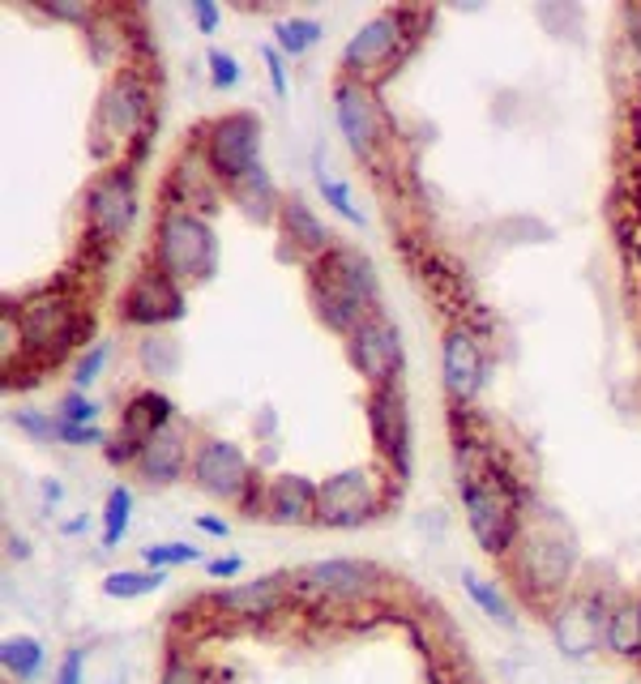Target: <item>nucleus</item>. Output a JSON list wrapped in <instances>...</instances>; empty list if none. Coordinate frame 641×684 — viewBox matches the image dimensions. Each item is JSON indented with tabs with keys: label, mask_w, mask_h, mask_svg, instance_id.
<instances>
[{
	"label": "nucleus",
	"mask_w": 641,
	"mask_h": 684,
	"mask_svg": "<svg viewBox=\"0 0 641 684\" xmlns=\"http://www.w3.org/2000/svg\"><path fill=\"white\" fill-rule=\"evenodd\" d=\"M458 487H462V505H466V523L471 535L480 539L487 557H501L514 548L518 539V483L509 480L487 453L475 445L458 449Z\"/></svg>",
	"instance_id": "nucleus-1"
},
{
	"label": "nucleus",
	"mask_w": 641,
	"mask_h": 684,
	"mask_svg": "<svg viewBox=\"0 0 641 684\" xmlns=\"http://www.w3.org/2000/svg\"><path fill=\"white\" fill-rule=\"evenodd\" d=\"M376 300V279L360 248H329L313 270V304L329 329H356Z\"/></svg>",
	"instance_id": "nucleus-2"
},
{
	"label": "nucleus",
	"mask_w": 641,
	"mask_h": 684,
	"mask_svg": "<svg viewBox=\"0 0 641 684\" xmlns=\"http://www.w3.org/2000/svg\"><path fill=\"white\" fill-rule=\"evenodd\" d=\"M218 266V240L193 210H171L159 227V274L171 282H205Z\"/></svg>",
	"instance_id": "nucleus-3"
},
{
	"label": "nucleus",
	"mask_w": 641,
	"mask_h": 684,
	"mask_svg": "<svg viewBox=\"0 0 641 684\" xmlns=\"http://www.w3.org/2000/svg\"><path fill=\"white\" fill-rule=\"evenodd\" d=\"M210 167L232 189L261 167V121L252 112H232L210 128Z\"/></svg>",
	"instance_id": "nucleus-4"
},
{
	"label": "nucleus",
	"mask_w": 641,
	"mask_h": 684,
	"mask_svg": "<svg viewBox=\"0 0 641 684\" xmlns=\"http://www.w3.org/2000/svg\"><path fill=\"white\" fill-rule=\"evenodd\" d=\"M376 514V492L368 471L351 467V471H338L320 483L317 496V523L325 526H360Z\"/></svg>",
	"instance_id": "nucleus-5"
},
{
	"label": "nucleus",
	"mask_w": 641,
	"mask_h": 684,
	"mask_svg": "<svg viewBox=\"0 0 641 684\" xmlns=\"http://www.w3.org/2000/svg\"><path fill=\"white\" fill-rule=\"evenodd\" d=\"M351 360H356V368H360L376 390L390 385L402 368L398 329L385 322V317H363V322L351 329Z\"/></svg>",
	"instance_id": "nucleus-6"
},
{
	"label": "nucleus",
	"mask_w": 641,
	"mask_h": 684,
	"mask_svg": "<svg viewBox=\"0 0 641 684\" xmlns=\"http://www.w3.org/2000/svg\"><path fill=\"white\" fill-rule=\"evenodd\" d=\"M334 112H338V128H342L347 146H351L360 159H372V150H376V142H381V108H376L372 90L356 78L338 81V90H334Z\"/></svg>",
	"instance_id": "nucleus-7"
},
{
	"label": "nucleus",
	"mask_w": 641,
	"mask_h": 684,
	"mask_svg": "<svg viewBox=\"0 0 641 684\" xmlns=\"http://www.w3.org/2000/svg\"><path fill=\"white\" fill-rule=\"evenodd\" d=\"M193 480L223 501H236L248 487V458L232 441H201L193 453Z\"/></svg>",
	"instance_id": "nucleus-8"
},
{
	"label": "nucleus",
	"mask_w": 641,
	"mask_h": 684,
	"mask_svg": "<svg viewBox=\"0 0 641 684\" xmlns=\"http://www.w3.org/2000/svg\"><path fill=\"white\" fill-rule=\"evenodd\" d=\"M402 22L406 13H376L372 22H363L360 31L342 47V65L351 74H376L394 60V47L402 40Z\"/></svg>",
	"instance_id": "nucleus-9"
},
{
	"label": "nucleus",
	"mask_w": 641,
	"mask_h": 684,
	"mask_svg": "<svg viewBox=\"0 0 641 684\" xmlns=\"http://www.w3.org/2000/svg\"><path fill=\"white\" fill-rule=\"evenodd\" d=\"M124 317L137 325H162L184 317V295L180 282H171L167 274H142L124 291Z\"/></svg>",
	"instance_id": "nucleus-10"
},
{
	"label": "nucleus",
	"mask_w": 641,
	"mask_h": 684,
	"mask_svg": "<svg viewBox=\"0 0 641 684\" xmlns=\"http://www.w3.org/2000/svg\"><path fill=\"white\" fill-rule=\"evenodd\" d=\"M445 390L453 403H471L483 385V351L471 329H449L441 347Z\"/></svg>",
	"instance_id": "nucleus-11"
},
{
	"label": "nucleus",
	"mask_w": 641,
	"mask_h": 684,
	"mask_svg": "<svg viewBox=\"0 0 641 684\" xmlns=\"http://www.w3.org/2000/svg\"><path fill=\"white\" fill-rule=\"evenodd\" d=\"M133 214H137V193H133V180L124 171L103 176L90 189V223H94L99 236H108V240L124 236L128 223H133Z\"/></svg>",
	"instance_id": "nucleus-12"
},
{
	"label": "nucleus",
	"mask_w": 641,
	"mask_h": 684,
	"mask_svg": "<svg viewBox=\"0 0 641 684\" xmlns=\"http://www.w3.org/2000/svg\"><path fill=\"white\" fill-rule=\"evenodd\" d=\"M22 325H26V343L35 351H65V347H74V334H78L74 309L65 300H56V295L31 300L26 313H22Z\"/></svg>",
	"instance_id": "nucleus-13"
},
{
	"label": "nucleus",
	"mask_w": 641,
	"mask_h": 684,
	"mask_svg": "<svg viewBox=\"0 0 641 684\" xmlns=\"http://www.w3.org/2000/svg\"><path fill=\"white\" fill-rule=\"evenodd\" d=\"M304 591L329 595V599H360L372 591V569L360 561H317L300 573Z\"/></svg>",
	"instance_id": "nucleus-14"
},
{
	"label": "nucleus",
	"mask_w": 641,
	"mask_h": 684,
	"mask_svg": "<svg viewBox=\"0 0 641 684\" xmlns=\"http://www.w3.org/2000/svg\"><path fill=\"white\" fill-rule=\"evenodd\" d=\"M368 406H372L368 419H372V437H376V445L398 462V471H406V441H411V428H406L402 394L394 390V385H381Z\"/></svg>",
	"instance_id": "nucleus-15"
},
{
	"label": "nucleus",
	"mask_w": 641,
	"mask_h": 684,
	"mask_svg": "<svg viewBox=\"0 0 641 684\" xmlns=\"http://www.w3.org/2000/svg\"><path fill=\"white\" fill-rule=\"evenodd\" d=\"M317 496L320 487L304 475H279L266 492V509L270 518L282 526H304L317 518Z\"/></svg>",
	"instance_id": "nucleus-16"
},
{
	"label": "nucleus",
	"mask_w": 641,
	"mask_h": 684,
	"mask_svg": "<svg viewBox=\"0 0 641 684\" xmlns=\"http://www.w3.org/2000/svg\"><path fill=\"white\" fill-rule=\"evenodd\" d=\"M171 424H176V406L167 403L162 394H155V390H146V394H137L128 403V411H124L121 445H128L142 458V445L150 441V437H159L162 428H171Z\"/></svg>",
	"instance_id": "nucleus-17"
},
{
	"label": "nucleus",
	"mask_w": 641,
	"mask_h": 684,
	"mask_svg": "<svg viewBox=\"0 0 641 684\" xmlns=\"http://www.w3.org/2000/svg\"><path fill=\"white\" fill-rule=\"evenodd\" d=\"M607 620L611 616L595 612L591 604H569L561 612V620H556V642H561L564 654L582 659V654H591L599 646V638L607 642Z\"/></svg>",
	"instance_id": "nucleus-18"
},
{
	"label": "nucleus",
	"mask_w": 641,
	"mask_h": 684,
	"mask_svg": "<svg viewBox=\"0 0 641 684\" xmlns=\"http://www.w3.org/2000/svg\"><path fill=\"white\" fill-rule=\"evenodd\" d=\"M137 462H142V471L155 483L180 480V471H184V462H189V445H184L180 424L162 428L159 437H150V441L142 445V458H137Z\"/></svg>",
	"instance_id": "nucleus-19"
},
{
	"label": "nucleus",
	"mask_w": 641,
	"mask_h": 684,
	"mask_svg": "<svg viewBox=\"0 0 641 684\" xmlns=\"http://www.w3.org/2000/svg\"><path fill=\"white\" fill-rule=\"evenodd\" d=\"M99 121L112 124V133L116 137H128L137 124L146 121V90L137 86L133 78H121L108 86V94H103V108H99Z\"/></svg>",
	"instance_id": "nucleus-20"
},
{
	"label": "nucleus",
	"mask_w": 641,
	"mask_h": 684,
	"mask_svg": "<svg viewBox=\"0 0 641 684\" xmlns=\"http://www.w3.org/2000/svg\"><path fill=\"white\" fill-rule=\"evenodd\" d=\"M218 607L236 612V616H270L282 607V578H257L218 595Z\"/></svg>",
	"instance_id": "nucleus-21"
},
{
	"label": "nucleus",
	"mask_w": 641,
	"mask_h": 684,
	"mask_svg": "<svg viewBox=\"0 0 641 684\" xmlns=\"http://www.w3.org/2000/svg\"><path fill=\"white\" fill-rule=\"evenodd\" d=\"M282 227H286V240H295L300 248H308V253H329V248H334V244H329L334 236L320 227L313 205L300 202V198L282 202Z\"/></svg>",
	"instance_id": "nucleus-22"
},
{
	"label": "nucleus",
	"mask_w": 641,
	"mask_h": 684,
	"mask_svg": "<svg viewBox=\"0 0 641 684\" xmlns=\"http://www.w3.org/2000/svg\"><path fill=\"white\" fill-rule=\"evenodd\" d=\"M320 22L317 18H282V22H274V47H279L282 56H304V52H313L320 43Z\"/></svg>",
	"instance_id": "nucleus-23"
},
{
	"label": "nucleus",
	"mask_w": 641,
	"mask_h": 684,
	"mask_svg": "<svg viewBox=\"0 0 641 684\" xmlns=\"http://www.w3.org/2000/svg\"><path fill=\"white\" fill-rule=\"evenodd\" d=\"M162 582H167L162 569H146V573L121 569V573H108V578H103V595H108V599H146V595L159 591Z\"/></svg>",
	"instance_id": "nucleus-24"
},
{
	"label": "nucleus",
	"mask_w": 641,
	"mask_h": 684,
	"mask_svg": "<svg viewBox=\"0 0 641 684\" xmlns=\"http://www.w3.org/2000/svg\"><path fill=\"white\" fill-rule=\"evenodd\" d=\"M0 663H4V672L13 676V681H35L43 672V646L35 638H4L0 646Z\"/></svg>",
	"instance_id": "nucleus-25"
},
{
	"label": "nucleus",
	"mask_w": 641,
	"mask_h": 684,
	"mask_svg": "<svg viewBox=\"0 0 641 684\" xmlns=\"http://www.w3.org/2000/svg\"><path fill=\"white\" fill-rule=\"evenodd\" d=\"M232 193H236V202L244 205V214H248V218H261V223L270 218V205L279 202V193H274V184H270L266 167H257L252 176H244Z\"/></svg>",
	"instance_id": "nucleus-26"
},
{
	"label": "nucleus",
	"mask_w": 641,
	"mask_h": 684,
	"mask_svg": "<svg viewBox=\"0 0 641 684\" xmlns=\"http://www.w3.org/2000/svg\"><path fill=\"white\" fill-rule=\"evenodd\" d=\"M607 646L616 654H638L641 650V604H625L607 620Z\"/></svg>",
	"instance_id": "nucleus-27"
},
{
	"label": "nucleus",
	"mask_w": 641,
	"mask_h": 684,
	"mask_svg": "<svg viewBox=\"0 0 641 684\" xmlns=\"http://www.w3.org/2000/svg\"><path fill=\"white\" fill-rule=\"evenodd\" d=\"M133 523V487L116 483L108 492V505H103V548H116Z\"/></svg>",
	"instance_id": "nucleus-28"
},
{
	"label": "nucleus",
	"mask_w": 641,
	"mask_h": 684,
	"mask_svg": "<svg viewBox=\"0 0 641 684\" xmlns=\"http://www.w3.org/2000/svg\"><path fill=\"white\" fill-rule=\"evenodd\" d=\"M462 586H466V595L480 604L483 616H492L496 625H505V629H514V607H509V599L492 586V582H483V578H475V573H466L462 578Z\"/></svg>",
	"instance_id": "nucleus-29"
},
{
	"label": "nucleus",
	"mask_w": 641,
	"mask_h": 684,
	"mask_svg": "<svg viewBox=\"0 0 641 684\" xmlns=\"http://www.w3.org/2000/svg\"><path fill=\"white\" fill-rule=\"evenodd\" d=\"M317 189H320V198H325V205L338 214V218H347V223H356L360 227L363 223V214L356 210V198H351V184L347 180H338L334 171H325L317 162Z\"/></svg>",
	"instance_id": "nucleus-30"
},
{
	"label": "nucleus",
	"mask_w": 641,
	"mask_h": 684,
	"mask_svg": "<svg viewBox=\"0 0 641 684\" xmlns=\"http://www.w3.org/2000/svg\"><path fill=\"white\" fill-rule=\"evenodd\" d=\"M142 561L146 569H176V564H193L201 561V548L193 543H150V548H142Z\"/></svg>",
	"instance_id": "nucleus-31"
},
{
	"label": "nucleus",
	"mask_w": 641,
	"mask_h": 684,
	"mask_svg": "<svg viewBox=\"0 0 641 684\" xmlns=\"http://www.w3.org/2000/svg\"><path fill=\"white\" fill-rule=\"evenodd\" d=\"M240 60L232 56V52H223V47H214L210 52V81L218 86V90H236L240 86Z\"/></svg>",
	"instance_id": "nucleus-32"
},
{
	"label": "nucleus",
	"mask_w": 641,
	"mask_h": 684,
	"mask_svg": "<svg viewBox=\"0 0 641 684\" xmlns=\"http://www.w3.org/2000/svg\"><path fill=\"white\" fill-rule=\"evenodd\" d=\"M56 419H65V424H94L99 419V403H90L81 390H74V394H65L60 399V411H56Z\"/></svg>",
	"instance_id": "nucleus-33"
},
{
	"label": "nucleus",
	"mask_w": 641,
	"mask_h": 684,
	"mask_svg": "<svg viewBox=\"0 0 641 684\" xmlns=\"http://www.w3.org/2000/svg\"><path fill=\"white\" fill-rule=\"evenodd\" d=\"M103 363H108V347H103V343H99V347H90V351L78 360V368H74V381H78L81 394H86V385H94V381H99Z\"/></svg>",
	"instance_id": "nucleus-34"
},
{
	"label": "nucleus",
	"mask_w": 641,
	"mask_h": 684,
	"mask_svg": "<svg viewBox=\"0 0 641 684\" xmlns=\"http://www.w3.org/2000/svg\"><path fill=\"white\" fill-rule=\"evenodd\" d=\"M13 424L22 433H31L35 441H56V419L52 415H40V411H13Z\"/></svg>",
	"instance_id": "nucleus-35"
},
{
	"label": "nucleus",
	"mask_w": 641,
	"mask_h": 684,
	"mask_svg": "<svg viewBox=\"0 0 641 684\" xmlns=\"http://www.w3.org/2000/svg\"><path fill=\"white\" fill-rule=\"evenodd\" d=\"M56 441H69V445H103L108 441V433L99 428V424H65V419H56Z\"/></svg>",
	"instance_id": "nucleus-36"
},
{
	"label": "nucleus",
	"mask_w": 641,
	"mask_h": 684,
	"mask_svg": "<svg viewBox=\"0 0 641 684\" xmlns=\"http://www.w3.org/2000/svg\"><path fill=\"white\" fill-rule=\"evenodd\" d=\"M261 60H266V74H270V90H274V99H286L291 94V86H286V69H282V52L274 43H266L261 47Z\"/></svg>",
	"instance_id": "nucleus-37"
},
{
	"label": "nucleus",
	"mask_w": 641,
	"mask_h": 684,
	"mask_svg": "<svg viewBox=\"0 0 641 684\" xmlns=\"http://www.w3.org/2000/svg\"><path fill=\"white\" fill-rule=\"evenodd\" d=\"M81 668H86V650H81V646L65 650L60 672H56V684H81Z\"/></svg>",
	"instance_id": "nucleus-38"
},
{
	"label": "nucleus",
	"mask_w": 641,
	"mask_h": 684,
	"mask_svg": "<svg viewBox=\"0 0 641 684\" xmlns=\"http://www.w3.org/2000/svg\"><path fill=\"white\" fill-rule=\"evenodd\" d=\"M189 13H193V22H198L201 35H214V26H218V4H210V0H189Z\"/></svg>",
	"instance_id": "nucleus-39"
},
{
	"label": "nucleus",
	"mask_w": 641,
	"mask_h": 684,
	"mask_svg": "<svg viewBox=\"0 0 641 684\" xmlns=\"http://www.w3.org/2000/svg\"><path fill=\"white\" fill-rule=\"evenodd\" d=\"M159 684H201V672L193 668V663H184V659H171V663L162 668Z\"/></svg>",
	"instance_id": "nucleus-40"
},
{
	"label": "nucleus",
	"mask_w": 641,
	"mask_h": 684,
	"mask_svg": "<svg viewBox=\"0 0 641 684\" xmlns=\"http://www.w3.org/2000/svg\"><path fill=\"white\" fill-rule=\"evenodd\" d=\"M240 569H244L240 557H218V561H205V573H210V578H236Z\"/></svg>",
	"instance_id": "nucleus-41"
},
{
	"label": "nucleus",
	"mask_w": 641,
	"mask_h": 684,
	"mask_svg": "<svg viewBox=\"0 0 641 684\" xmlns=\"http://www.w3.org/2000/svg\"><path fill=\"white\" fill-rule=\"evenodd\" d=\"M198 530L214 535V539H227V535H232V526L223 523V518H210V514H201V518H198Z\"/></svg>",
	"instance_id": "nucleus-42"
}]
</instances>
